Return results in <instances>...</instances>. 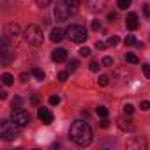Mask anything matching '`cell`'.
<instances>
[{
	"label": "cell",
	"instance_id": "40",
	"mask_svg": "<svg viewBox=\"0 0 150 150\" xmlns=\"http://www.w3.org/2000/svg\"><path fill=\"white\" fill-rule=\"evenodd\" d=\"M27 80H28V76H27V74H21V81H23V83H25V81H27Z\"/></svg>",
	"mask_w": 150,
	"mask_h": 150
},
{
	"label": "cell",
	"instance_id": "31",
	"mask_svg": "<svg viewBox=\"0 0 150 150\" xmlns=\"http://www.w3.org/2000/svg\"><path fill=\"white\" fill-rule=\"evenodd\" d=\"M143 74H145V78H150V65L148 64L143 65Z\"/></svg>",
	"mask_w": 150,
	"mask_h": 150
},
{
	"label": "cell",
	"instance_id": "12",
	"mask_svg": "<svg viewBox=\"0 0 150 150\" xmlns=\"http://www.w3.org/2000/svg\"><path fill=\"white\" fill-rule=\"evenodd\" d=\"M125 27H127L129 30H136V28H138V14L129 13L127 18H125Z\"/></svg>",
	"mask_w": 150,
	"mask_h": 150
},
{
	"label": "cell",
	"instance_id": "20",
	"mask_svg": "<svg viewBox=\"0 0 150 150\" xmlns=\"http://www.w3.org/2000/svg\"><path fill=\"white\" fill-rule=\"evenodd\" d=\"M131 2H132V0H118L117 6H118V9H127L131 6Z\"/></svg>",
	"mask_w": 150,
	"mask_h": 150
},
{
	"label": "cell",
	"instance_id": "37",
	"mask_svg": "<svg viewBox=\"0 0 150 150\" xmlns=\"http://www.w3.org/2000/svg\"><path fill=\"white\" fill-rule=\"evenodd\" d=\"M37 101H39V97L34 94V96H32V104H37Z\"/></svg>",
	"mask_w": 150,
	"mask_h": 150
},
{
	"label": "cell",
	"instance_id": "10",
	"mask_svg": "<svg viewBox=\"0 0 150 150\" xmlns=\"http://www.w3.org/2000/svg\"><path fill=\"white\" fill-rule=\"evenodd\" d=\"M51 60L57 62V64L65 62V60H67V50H64V48H57V50H53V51H51Z\"/></svg>",
	"mask_w": 150,
	"mask_h": 150
},
{
	"label": "cell",
	"instance_id": "38",
	"mask_svg": "<svg viewBox=\"0 0 150 150\" xmlns=\"http://www.w3.org/2000/svg\"><path fill=\"white\" fill-rule=\"evenodd\" d=\"M108 20H117V14H115V13H111V14H108Z\"/></svg>",
	"mask_w": 150,
	"mask_h": 150
},
{
	"label": "cell",
	"instance_id": "34",
	"mask_svg": "<svg viewBox=\"0 0 150 150\" xmlns=\"http://www.w3.org/2000/svg\"><path fill=\"white\" fill-rule=\"evenodd\" d=\"M143 14L145 16H150V6L148 4H143Z\"/></svg>",
	"mask_w": 150,
	"mask_h": 150
},
{
	"label": "cell",
	"instance_id": "17",
	"mask_svg": "<svg viewBox=\"0 0 150 150\" xmlns=\"http://www.w3.org/2000/svg\"><path fill=\"white\" fill-rule=\"evenodd\" d=\"M97 83H99V87H106V85L110 83V78L106 76V74H101L99 80H97Z\"/></svg>",
	"mask_w": 150,
	"mask_h": 150
},
{
	"label": "cell",
	"instance_id": "1",
	"mask_svg": "<svg viewBox=\"0 0 150 150\" xmlns=\"http://www.w3.org/2000/svg\"><path fill=\"white\" fill-rule=\"evenodd\" d=\"M92 136L94 134H92L90 125L87 122H83V120L72 122V125L69 129V138L76 145H80V146H88L92 143Z\"/></svg>",
	"mask_w": 150,
	"mask_h": 150
},
{
	"label": "cell",
	"instance_id": "16",
	"mask_svg": "<svg viewBox=\"0 0 150 150\" xmlns=\"http://www.w3.org/2000/svg\"><path fill=\"white\" fill-rule=\"evenodd\" d=\"M32 74H34V78L35 80H39V81H42L44 80V71H41V69H32Z\"/></svg>",
	"mask_w": 150,
	"mask_h": 150
},
{
	"label": "cell",
	"instance_id": "19",
	"mask_svg": "<svg viewBox=\"0 0 150 150\" xmlns=\"http://www.w3.org/2000/svg\"><path fill=\"white\" fill-rule=\"evenodd\" d=\"M96 111H97V115H99V117H103V118H106V117H108V113H110L106 106H99Z\"/></svg>",
	"mask_w": 150,
	"mask_h": 150
},
{
	"label": "cell",
	"instance_id": "35",
	"mask_svg": "<svg viewBox=\"0 0 150 150\" xmlns=\"http://www.w3.org/2000/svg\"><path fill=\"white\" fill-rule=\"evenodd\" d=\"M13 108H21V99H20V97H16V99L13 101Z\"/></svg>",
	"mask_w": 150,
	"mask_h": 150
},
{
	"label": "cell",
	"instance_id": "14",
	"mask_svg": "<svg viewBox=\"0 0 150 150\" xmlns=\"http://www.w3.org/2000/svg\"><path fill=\"white\" fill-rule=\"evenodd\" d=\"M118 127L122 129V131H134V124H132V120H129V118H118Z\"/></svg>",
	"mask_w": 150,
	"mask_h": 150
},
{
	"label": "cell",
	"instance_id": "39",
	"mask_svg": "<svg viewBox=\"0 0 150 150\" xmlns=\"http://www.w3.org/2000/svg\"><path fill=\"white\" fill-rule=\"evenodd\" d=\"M6 97H7V92L2 90V92H0V99H6Z\"/></svg>",
	"mask_w": 150,
	"mask_h": 150
},
{
	"label": "cell",
	"instance_id": "18",
	"mask_svg": "<svg viewBox=\"0 0 150 150\" xmlns=\"http://www.w3.org/2000/svg\"><path fill=\"white\" fill-rule=\"evenodd\" d=\"M78 65H80V62H78V60H71V62H69V65H67V71H69V72H74V71L78 69Z\"/></svg>",
	"mask_w": 150,
	"mask_h": 150
},
{
	"label": "cell",
	"instance_id": "25",
	"mask_svg": "<svg viewBox=\"0 0 150 150\" xmlns=\"http://www.w3.org/2000/svg\"><path fill=\"white\" fill-rule=\"evenodd\" d=\"M132 111H134V106H132V104H129V103L124 104V113H125V115H131Z\"/></svg>",
	"mask_w": 150,
	"mask_h": 150
},
{
	"label": "cell",
	"instance_id": "32",
	"mask_svg": "<svg viewBox=\"0 0 150 150\" xmlns=\"http://www.w3.org/2000/svg\"><path fill=\"white\" fill-rule=\"evenodd\" d=\"M80 55H81V57H88V55H90V48H87V46L81 48V50H80Z\"/></svg>",
	"mask_w": 150,
	"mask_h": 150
},
{
	"label": "cell",
	"instance_id": "21",
	"mask_svg": "<svg viewBox=\"0 0 150 150\" xmlns=\"http://www.w3.org/2000/svg\"><path fill=\"white\" fill-rule=\"evenodd\" d=\"M125 62H129V64H138L139 60H138V57H136V55L127 53V55H125Z\"/></svg>",
	"mask_w": 150,
	"mask_h": 150
},
{
	"label": "cell",
	"instance_id": "28",
	"mask_svg": "<svg viewBox=\"0 0 150 150\" xmlns=\"http://www.w3.org/2000/svg\"><path fill=\"white\" fill-rule=\"evenodd\" d=\"M139 108H141L143 111L150 110V101H141V103H139Z\"/></svg>",
	"mask_w": 150,
	"mask_h": 150
},
{
	"label": "cell",
	"instance_id": "36",
	"mask_svg": "<svg viewBox=\"0 0 150 150\" xmlns=\"http://www.w3.org/2000/svg\"><path fill=\"white\" fill-rule=\"evenodd\" d=\"M104 46H106V44H104L103 41H97V42H96V48H97V50H104Z\"/></svg>",
	"mask_w": 150,
	"mask_h": 150
},
{
	"label": "cell",
	"instance_id": "26",
	"mask_svg": "<svg viewBox=\"0 0 150 150\" xmlns=\"http://www.w3.org/2000/svg\"><path fill=\"white\" fill-rule=\"evenodd\" d=\"M69 78V71H62V72H58V80L60 81H65Z\"/></svg>",
	"mask_w": 150,
	"mask_h": 150
},
{
	"label": "cell",
	"instance_id": "5",
	"mask_svg": "<svg viewBox=\"0 0 150 150\" xmlns=\"http://www.w3.org/2000/svg\"><path fill=\"white\" fill-rule=\"evenodd\" d=\"M65 35L72 42H83V41H87V30L81 25H72V27H69L65 30Z\"/></svg>",
	"mask_w": 150,
	"mask_h": 150
},
{
	"label": "cell",
	"instance_id": "3",
	"mask_svg": "<svg viewBox=\"0 0 150 150\" xmlns=\"http://www.w3.org/2000/svg\"><path fill=\"white\" fill-rule=\"evenodd\" d=\"M25 39H27V42H30L32 46H41L42 41H44L42 28H41L39 25H35V23L28 25V27L25 28Z\"/></svg>",
	"mask_w": 150,
	"mask_h": 150
},
{
	"label": "cell",
	"instance_id": "2",
	"mask_svg": "<svg viewBox=\"0 0 150 150\" xmlns=\"http://www.w3.org/2000/svg\"><path fill=\"white\" fill-rule=\"evenodd\" d=\"M78 9H80V6H78L76 0H58L57 6H55L53 14H55V20L57 21H65L71 16L76 14Z\"/></svg>",
	"mask_w": 150,
	"mask_h": 150
},
{
	"label": "cell",
	"instance_id": "7",
	"mask_svg": "<svg viewBox=\"0 0 150 150\" xmlns=\"http://www.w3.org/2000/svg\"><path fill=\"white\" fill-rule=\"evenodd\" d=\"M0 55H2V62L4 64H9L13 58H14V53L9 46V37H2V44H0Z\"/></svg>",
	"mask_w": 150,
	"mask_h": 150
},
{
	"label": "cell",
	"instance_id": "9",
	"mask_svg": "<svg viewBox=\"0 0 150 150\" xmlns=\"http://www.w3.org/2000/svg\"><path fill=\"white\" fill-rule=\"evenodd\" d=\"M4 35L9 37V39H16V37L20 35V28H18V25H14V23H7V25L4 27Z\"/></svg>",
	"mask_w": 150,
	"mask_h": 150
},
{
	"label": "cell",
	"instance_id": "23",
	"mask_svg": "<svg viewBox=\"0 0 150 150\" xmlns=\"http://www.w3.org/2000/svg\"><path fill=\"white\" fill-rule=\"evenodd\" d=\"M124 42H125V46H132V44H136V39H134V35H127L124 39Z\"/></svg>",
	"mask_w": 150,
	"mask_h": 150
},
{
	"label": "cell",
	"instance_id": "4",
	"mask_svg": "<svg viewBox=\"0 0 150 150\" xmlns=\"http://www.w3.org/2000/svg\"><path fill=\"white\" fill-rule=\"evenodd\" d=\"M18 125L11 120H2L0 122V136H2V139H6V141H11V139H14V138H18V129H16Z\"/></svg>",
	"mask_w": 150,
	"mask_h": 150
},
{
	"label": "cell",
	"instance_id": "24",
	"mask_svg": "<svg viewBox=\"0 0 150 150\" xmlns=\"http://www.w3.org/2000/svg\"><path fill=\"white\" fill-rule=\"evenodd\" d=\"M101 64H103L104 67H111V65H113V58H111V57H104Z\"/></svg>",
	"mask_w": 150,
	"mask_h": 150
},
{
	"label": "cell",
	"instance_id": "6",
	"mask_svg": "<svg viewBox=\"0 0 150 150\" xmlns=\"http://www.w3.org/2000/svg\"><path fill=\"white\" fill-rule=\"evenodd\" d=\"M11 120L18 125V127H25L27 124H30V113L27 111V110H23V108H14L13 111H11Z\"/></svg>",
	"mask_w": 150,
	"mask_h": 150
},
{
	"label": "cell",
	"instance_id": "13",
	"mask_svg": "<svg viewBox=\"0 0 150 150\" xmlns=\"http://www.w3.org/2000/svg\"><path fill=\"white\" fill-rule=\"evenodd\" d=\"M64 35H65V32L62 30V28H53L51 32H50V39H51V42H60L62 39H64Z\"/></svg>",
	"mask_w": 150,
	"mask_h": 150
},
{
	"label": "cell",
	"instance_id": "41",
	"mask_svg": "<svg viewBox=\"0 0 150 150\" xmlns=\"http://www.w3.org/2000/svg\"><path fill=\"white\" fill-rule=\"evenodd\" d=\"M101 125H103V127H108L110 124H108V120H103V122H101Z\"/></svg>",
	"mask_w": 150,
	"mask_h": 150
},
{
	"label": "cell",
	"instance_id": "27",
	"mask_svg": "<svg viewBox=\"0 0 150 150\" xmlns=\"http://www.w3.org/2000/svg\"><path fill=\"white\" fill-rule=\"evenodd\" d=\"M108 44H110V46H117V44H118V35H111V37L108 39Z\"/></svg>",
	"mask_w": 150,
	"mask_h": 150
},
{
	"label": "cell",
	"instance_id": "8",
	"mask_svg": "<svg viewBox=\"0 0 150 150\" xmlns=\"http://www.w3.org/2000/svg\"><path fill=\"white\" fill-rule=\"evenodd\" d=\"M37 117H39V120L42 122V124H51L53 122V113L48 110V108H39L37 110Z\"/></svg>",
	"mask_w": 150,
	"mask_h": 150
},
{
	"label": "cell",
	"instance_id": "15",
	"mask_svg": "<svg viewBox=\"0 0 150 150\" xmlns=\"http://www.w3.org/2000/svg\"><path fill=\"white\" fill-rule=\"evenodd\" d=\"M2 83H4L6 87H9V85H13V83H14V76H13V74H9V72H6V74H2Z\"/></svg>",
	"mask_w": 150,
	"mask_h": 150
},
{
	"label": "cell",
	"instance_id": "33",
	"mask_svg": "<svg viewBox=\"0 0 150 150\" xmlns=\"http://www.w3.org/2000/svg\"><path fill=\"white\" fill-rule=\"evenodd\" d=\"M92 30H96V32H97V30H101V23H99L97 20H94V21H92Z\"/></svg>",
	"mask_w": 150,
	"mask_h": 150
},
{
	"label": "cell",
	"instance_id": "30",
	"mask_svg": "<svg viewBox=\"0 0 150 150\" xmlns=\"http://www.w3.org/2000/svg\"><path fill=\"white\" fill-rule=\"evenodd\" d=\"M50 104H53V106H55V104H60V97H58V96H51V97H50Z\"/></svg>",
	"mask_w": 150,
	"mask_h": 150
},
{
	"label": "cell",
	"instance_id": "11",
	"mask_svg": "<svg viewBox=\"0 0 150 150\" xmlns=\"http://www.w3.org/2000/svg\"><path fill=\"white\" fill-rule=\"evenodd\" d=\"M125 146L127 148H146V143H145V139H141V138H131L127 143H125Z\"/></svg>",
	"mask_w": 150,
	"mask_h": 150
},
{
	"label": "cell",
	"instance_id": "22",
	"mask_svg": "<svg viewBox=\"0 0 150 150\" xmlns=\"http://www.w3.org/2000/svg\"><path fill=\"white\" fill-rule=\"evenodd\" d=\"M35 4H37L41 9H44V7H48L50 4H53V0H35Z\"/></svg>",
	"mask_w": 150,
	"mask_h": 150
},
{
	"label": "cell",
	"instance_id": "29",
	"mask_svg": "<svg viewBox=\"0 0 150 150\" xmlns=\"http://www.w3.org/2000/svg\"><path fill=\"white\" fill-rule=\"evenodd\" d=\"M88 67H90V71H92V72H97V71H99V67H101V65H99V64H97V62H90V65H88Z\"/></svg>",
	"mask_w": 150,
	"mask_h": 150
}]
</instances>
